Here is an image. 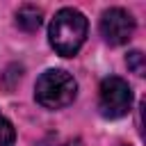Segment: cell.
<instances>
[{
    "label": "cell",
    "mask_w": 146,
    "mask_h": 146,
    "mask_svg": "<svg viewBox=\"0 0 146 146\" xmlns=\"http://www.w3.org/2000/svg\"><path fill=\"white\" fill-rule=\"evenodd\" d=\"M59 146H84L80 139H68V141H64V144H59Z\"/></svg>",
    "instance_id": "obj_8"
},
{
    "label": "cell",
    "mask_w": 146,
    "mask_h": 146,
    "mask_svg": "<svg viewBox=\"0 0 146 146\" xmlns=\"http://www.w3.org/2000/svg\"><path fill=\"white\" fill-rule=\"evenodd\" d=\"M41 18H43V14H41V9L34 7V5H25V7H21V9L16 11V25H18L21 30H25V32L39 30Z\"/></svg>",
    "instance_id": "obj_5"
},
{
    "label": "cell",
    "mask_w": 146,
    "mask_h": 146,
    "mask_svg": "<svg viewBox=\"0 0 146 146\" xmlns=\"http://www.w3.org/2000/svg\"><path fill=\"white\" fill-rule=\"evenodd\" d=\"M75 94H78V82L73 80L71 73L62 68H48L46 73L39 75L34 84V98L46 110H62L71 105Z\"/></svg>",
    "instance_id": "obj_2"
},
{
    "label": "cell",
    "mask_w": 146,
    "mask_h": 146,
    "mask_svg": "<svg viewBox=\"0 0 146 146\" xmlns=\"http://www.w3.org/2000/svg\"><path fill=\"white\" fill-rule=\"evenodd\" d=\"M87 27L89 25H87L84 14H80L73 7H64L50 21V30H48L50 46L55 48L57 55L73 57L87 39Z\"/></svg>",
    "instance_id": "obj_1"
},
{
    "label": "cell",
    "mask_w": 146,
    "mask_h": 146,
    "mask_svg": "<svg viewBox=\"0 0 146 146\" xmlns=\"http://www.w3.org/2000/svg\"><path fill=\"white\" fill-rule=\"evenodd\" d=\"M132 107V89L123 78L110 75L98 89V110L105 119H121Z\"/></svg>",
    "instance_id": "obj_3"
},
{
    "label": "cell",
    "mask_w": 146,
    "mask_h": 146,
    "mask_svg": "<svg viewBox=\"0 0 146 146\" xmlns=\"http://www.w3.org/2000/svg\"><path fill=\"white\" fill-rule=\"evenodd\" d=\"M14 141H16V130L11 121L0 112V146H14Z\"/></svg>",
    "instance_id": "obj_6"
},
{
    "label": "cell",
    "mask_w": 146,
    "mask_h": 146,
    "mask_svg": "<svg viewBox=\"0 0 146 146\" xmlns=\"http://www.w3.org/2000/svg\"><path fill=\"white\" fill-rule=\"evenodd\" d=\"M100 34L110 46H123L135 34V18L121 7H110L100 16Z\"/></svg>",
    "instance_id": "obj_4"
},
{
    "label": "cell",
    "mask_w": 146,
    "mask_h": 146,
    "mask_svg": "<svg viewBox=\"0 0 146 146\" xmlns=\"http://www.w3.org/2000/svg\"><path fill=\"white\" fill-rule=\"evenodd\" d=\"M125 62H128V68H130L132 73L144 75V55H141L139 50H132V52L125 57Z\"/></svg>",
    "instance_id": "obj_7"
}]
</instances>
